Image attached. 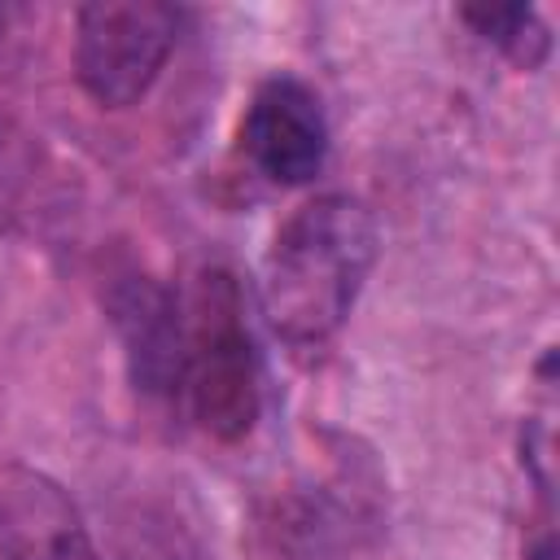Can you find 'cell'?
I'll list each match as a JSON object with an SVG mask.
<instances>
[{
  "mask_svg": "<svg viewBox=\"0 0 560 560\" xmlns=\"http://www.w3.org/2000/svg\"><path fill=\"white\" fill-rule=\"evenodd\" d=\"M376 219L359 197L324 192L302 201L262 258V315L293 350H319L354 311L376 262Z\"/></svg>",
  "mask_w": 560,
  "mask_h": 560,
  "instance_id": "cell-1",
  "label": "cell"
},
{
  "mask_svg": "<svg viewBox=\"0 0 560 560\" xmlns=\"http://www.w3.org/2000/svg\"><path fill=\"white\" fill-rule=\"evenodd\" d=\"M184 372L179 402L214 442H241L262 416V368L245 319L241 280L228 267H201L179 293Z\"/></svg>",
  "mask_w": 560,
  "mask_h": 560,
  "instance_id": "cell-2",
  "label": "cell"
},
{
  "mask_svg": "<svg viewBox=\"0 0 560 560\" xmlns=\"http://www.w3.org/2000/svg\"><path fill=\"white\" fill-rule=\"evenodd\" d=\"M179 39V9L162 0H96L74 13V79L105 105H136Z\"/></svg>",
  "mask_w": 560,
  "mask_h": 560,
  "instance_id": "cell-3",
  "label": "cell"
},
{
  "mask_svg": "<svg viewBox=\"0 0 560 560\" xmlns=\"http://www.w3.org/2000/svg\"><path fill=\"white\" fill-rule=\"evenodd\" d=\"M241 149L262 179L280 188L311 184L328 162V118L315 88L293 74L258 83L241 118Z\"/></svg>",
  "mask_w": 560,
  "mask_h": 560,
  "instance_id": "cell-4",
  "label": "cell"
},
{
  "mask_svg": "<svg viewBox=\"0 0 560 560\" xmlns=\"http://www.w3.org/2000/svg\"><path fill=\"white\" fill-rule=\"evenodd\" d=\"M109 315L127 350V372L140 394L179 402V372H184V324H179V293L162 289L153 276H118L109 289Z\"/></svg>",
  "mask_w": 560,
  "mask_h": 560,
  "instance_id": "cell-5",
  "label": "cell"
},
{
  "mask_svg": "<svg viewBox=\"0 0 560 560\" xmlns=\"http://www.w3.org/2000/svg\"><path fill=\"white\" fill-rule=\"evenodd\" d=\"M0 560H101L74 499L44 472H0Z\"/></svg>",
  "mask_w": 560,
  "mask_h": 560,
  "instance_id": "cell-6",
  "label": "cell"
},
{
  "mask_svg": "<svg viewBox=\"0 0 560 560\" xmlns=\"http://www.w3.org/2000/svg\"><path fill=\"white\" fill-rule=\"evenodd\" d=\"M459 18L521 70H538L551 52V35L529 4H464Z\"/></svg>",
  "mask_w": 560,
  "mask_h": 560,
  "instance_id": "cell-7",
  "label": "cell"
},
{
  "mask_svg": "<svg viewBox=\"0 0 560 560\" xmlns=\"http://www.w3.org/2000/svg\"><path fill=\"white\" fill-rule=\"evenodd\" d=\"M22 179H26V162H22L18 136L0 122V223H4V214L13 210V201H18V192H22Z\"/></svg>",
  "mask_w": 560,
  "mask_h": 560,
  "instance_id": "cell-8",
  "label": "cell"
}]
</instances>
